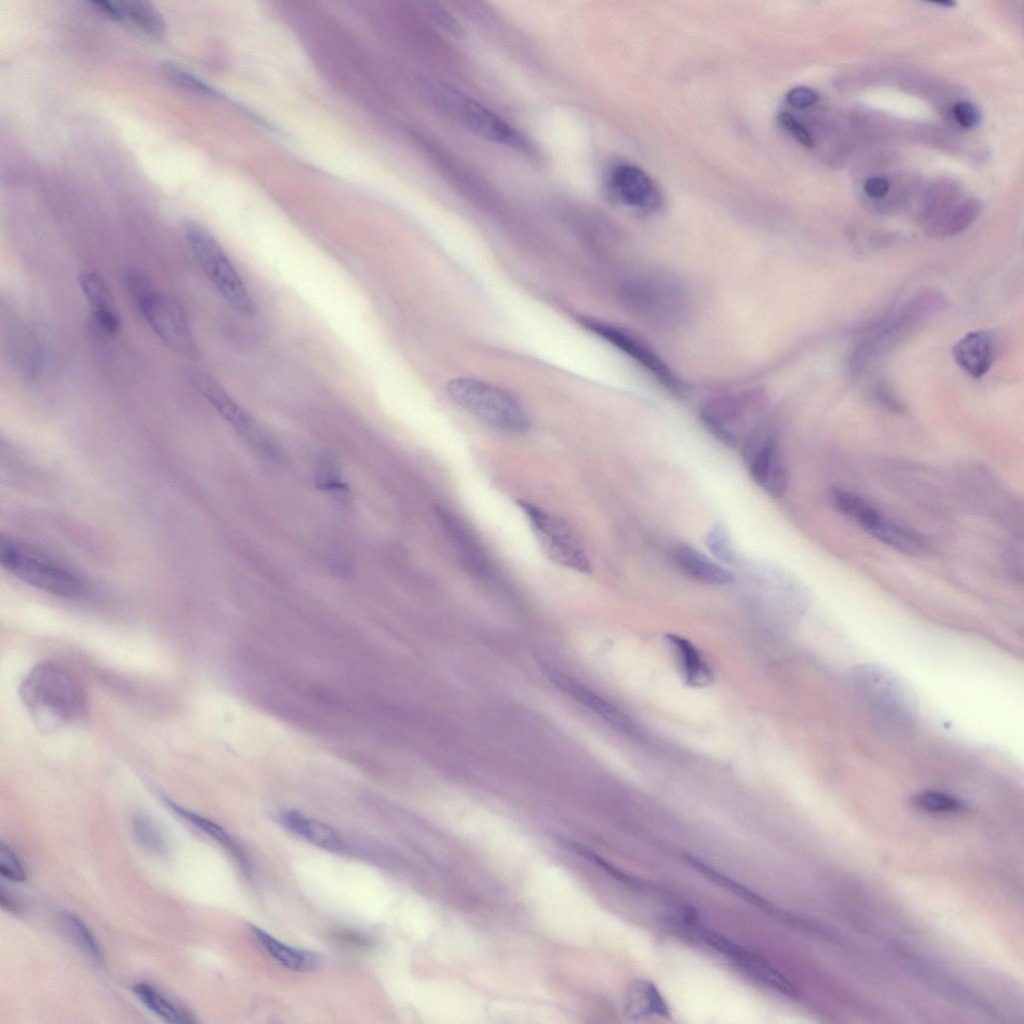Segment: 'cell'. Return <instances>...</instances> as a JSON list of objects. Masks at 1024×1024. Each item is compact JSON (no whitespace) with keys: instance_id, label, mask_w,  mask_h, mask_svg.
<instances>
[{"instance_id":"cell-4","label":"cell","mask_w":1024,"mask_h":1024,"mask_svg":"<svg viewBox=\"0 0 1024 1024\" xmlns=\"http://www.w3.org/2000/svg\"><path fill=\"white\" fill-rule=\"evenodd\" d=\"M0 559L8 572L43 592L64 598L80 597L86 592V585L77 574L24 543L2 539Z\"/></svg>"},{"instance_id":"cell-16","label":"cell","mask_w":1024,"mask_h":1024,"mask_svg":"<svg viewBox=\"0 0 1024 1024\" xmlns=\"http://www.w3.org/2000/svg\"><path fill=\"white\" fill-rule=\"evenodd\" d=\"M187 379L235 429L245 437L260 442L255 424L215 379L197 369L187 371Z\"/></svg>"},{"instance_id":"cell-40","label":"cell","mask_w":1024,"mask_h":1024,"mask_svg":"<svg viewBox=\"0 0 1024 1024\" xmlns=\"http://www.w3.org/2000/svg\"><path fill=\"white\" fill-rule=\"evenodd\" d=\"M0 903H1L2 908L7 910V911H10V912H17V911H19L18 903L14 900V898L10 895L9 892L5 891L4 887H2V886H1V889H0Z\"/></svg>"},{"instance_id":"cell-33","label":"cell","mask_w":1024,"mask_h":1024,"mask_svg":"<svg viewBox=\"0 0 1024 1024\" xmlns=\"http://www.w3.org/2000/svg\"><path fill=\"white\" fill-rule=\"evenodd\" d=\"M0 874L14 882H23L27 877L26 869L17 855L4 843L0 845Z\"/></svg>"},{"instance_id":"cell-32","label":"cell","mask_w":1024,"mask_h":1024,"mask_svg":"<svg viewBox=\"0 0 1024 1024\" xmlns=\"http://www.w3.org/2000/svg\"><path fill=\"white\" fill-rule=\"evenodd\" d=\"M707 546L722 562L734 564L738 561L729 533L721 524H716L707 534Z\"/></svg>"},{"instance_id":"cell-9","label":"cell","mask_w":1024,"mask_h":1024,"mask_svg":"<svg viewBox=\"0 0 1024 1024\" xmlns=\"http://www.w3.org/2000/svg\"><path fill=\"white\" fill-rule=\"evenodd\" d=\"M518 506L545 555L555 564L588 573L591 564L587 552L570 525L561 517L523 500Z\"/></svg>"},{"instance_id":"cell-30","label":"cell","mask_w":1024,"mask_h":1024,"mask_svg":"<svg viewBox=\"0 0 1024 1024\" xmlns=\"http://www.w3.org/2000/svg\"><path fill=\"white\" fill-rule=\"evenodd\" d=\"M162 73L173 84L191 92L214 97H221L222 95L215 88L211 87L209 84L196 77L193 73L177 64L169 62L164 63L162 66Z\"/></svg>"},{"instance_id":"cell-41","label":"cell","mask_w":1024,"mask_h":1024,"mask_svg":"<svg viewBox=\"0 0 1024 1024\" xmlns=\"http://www.w3.org/2000/svg\"><path fill=\"white\" fill-rule=\"evenodd\" d=\"M931 3L935 4V5H938V6L947 7V8H952V7H954L956 5V3L954 1H951V0L934 1V2H931Z\"/></svg>"},{"instance_id":"cell-38","label":"cell","mask_w":1024,"mask_h":1024,"mask_svg":"<svg viewBox=\"0 0 1024 1024\" xmlns=\"http://www.w3.org/2000/svg\"><path fill=\"white\" fill-rule=\"evenodd\" d=\"M955 120L964 128H972L978 125L981 114L977 106L968 101H960L953 107Z\"/></svg>"},{"instance_id":"cell-27","label":"cell","mask_w":1024,"mask_h":1024,"mask_svg":"<svg viewBox=\"0 0 1024 1024\" xmlns=\"http://www.w3.org/2000/svg\"><path fill=\"white\" fill-rule=\"evenodd\" d=\"M131 826L134 838L145 850L158 856L167 853L166 838L153 819L143 813H137L132 818Z\"/></svg>"},{"instance_id":"cell-10","label":"cell","mask_w":1024,"mask_h":1024,"mask_svg":"<svg viewBox=\"0 0 1024 1024\" xmlns=\"http://www.w3.org/2000/svg\"><path fill=\"white\" fill-rule=\"evenodd\" d=\"M432 95L445 112L480 136L519 150L527 147L521 134L473 98L446 85H433Z\"/></svg>"},{"instance_id":"cell-17","label":"cell","mask_w":1024,"mask_h":1024,"mask_svg":"<svg viewBox=\"0 0 1024 1024\" xmlns=\"http://www.w3.org/2000/svg\"><path fill=\"white\" fill-rule=\"evenodd\" d=\"M78 283L95 323L108 335L118 334L121 329V318L110 288L102 276L94 271L85 270L79 274Z\"/></svg>"},{"instance_id":"cell-20","label":"cell","mask_w":1024,"mask_h":1024,"mask_svg":"<svg viewBox=\"0 0 1024 1024\" xmlns=\"http://www.w3.org/2000/svg\"><path fill=\"white\" fill-rule=\"evenodd\" d=\"M279 822L289 831L322 849L341 851L344 843L338 833L329 825L309 818L294 810L278 813Z\"/></svg>"},{"instance_id":"cell-11","label":"cell","mask_w":1024,"mask_h":1024,"mask_svg":"<svg viewBox=\"0 0 1024 1024\" xmlns=\"http://www.w3.org/2000/svg\"><path fill=\"white\" fill-rule=\"evenodd\" d=\"M583 324L640 365L665 389L674 394L682 393L684 387L678 376L639 335L621 326L597 319H585Z\"/></svg>"},{"instance_id":"cell-18","label":"cell","mask_w":1024,"mask_h":1024,"mask_svg":"<svg viewBox=\"0 0 1024 1024\" xmlns=\"http://www.w3.org/2000/svg\"><path fill=\"white\" fill-rule=\"evenodd\" d=\"M995 353V337L991 331L977 330L964 335L953 347L957 365L974 378L990 369Z\"/></svg>"},{"instance_id":"cell-24","label":"cell","mask_w":1024,"mask_h":1024,"mask_svg":"<svg viewBox=\"0 0 1024 1024\" xmlns=\"http://www.w3.org/2000/svg\"><path fill=\"white\" fill-rule=\"evenodd\" d=\"M133 993L153 1014L168 1023L187 1024L195 1022L189 1011L169 998L165 993L148 983H137Z\"/></svg>"},{"instance_id":"cell-39","label":"cell","mask_w":1024,"mask_h":1024,"mask_svg":"<svg viewBox=\"0 0 1024 1024\" xmlns=\"http://www.w3.org/2000/svg\"><path fill=\"white\" fill-rule=\"evenodd\" d=\"M890 188V183L886 177L876 176L868 178L864 183V190L871 198H881L885 196Z\"/></svg>"},{"instance_id":"cell-35","label":"cell","mask_w":1024,"mask_h":1024,"mask_svg":"<svg viewBox=\"0 0 1024 1024\" xmlns=\"http://www.w3.org/2000/svg\"><path fill=\"white\" fill-rule=\"evenodd\" d=\"M317 480L322 487L330 491L343 493L344 483L340 479L339 470L336 464L330 459H324L317 469Z\"/></svg>"},{"instance_id":"cell-22","label":"cell","mask_w":1024,"mask_h":1024,"mask_svg":"<svg viewBox=\"0 0 1024 1024\" xmlns=\"http://www.w3.org/2000/svg\"><path fill=\"white\" fill-rule=\"evenodd\" d=\"M666 639L685 684L696 688L710 684L713 673L699 650L690 641L679 635L669 634Z\"/></svg>"},{"instance_id":"cell-8","label":"cell","mask_w":1024,"mask_h":1024,"mask_svg":"<svg viewBox=\"0 0 1024 1024\" xmlns=\"http://www.w3.org/2000/svg\"><path fill=\"white\" fill-rule=\"evenodd\" d=\"M132 276L128 281L130 290L151 330L174 352L185 356L194 355L195 339L181 305L173 298L152 290L143 278Z\"/></svg>"},{"instance_id":"cell-26","label":"cell","mask_w":1024,"mask_h":1024,"mask_svg":"<svg viewBox=\"0 0 1024 1024\" xmlns=\"http://www.w3.org/2000/svg\"><path fill=\"white\" fill-rule=\"evenodd\" d=\"M120 20H127L153 36L166 33V22L161 13L146 1H120Z\"/></svg>"},{"instance_id":"cell-36","label":"cell","mask_w":1024,"mask_h":1024,"mask_svg":"<svg viewBox=\"0 0 1024 1024\" xmlns=\"http://www.w3.org/2000/svg\"><path fill=\"white\" fill-rule=\"evenodd\" d=\"M425 5L430 17L447 33L455 37H459L463 33V29L458 21L441 5L433 2L426 3Z\"/></svg>"},{"instance_id":"cell-37","label":"cell","mask_w":1024,"mask_h":1024,"mask_svg":"<svg viewBox=\"0 0 1024 1024\" xmlns=\"http://www.w3.org/2000/svg\"><path fill=\"white\" fill-rule=\"evenodd\" d=\"M785 98L789 106L795 109H805L818 101V93L810 87L797 86L789 90Z\"/></svg>"},{"instance_id":"cell-3","label":"cell","mask_w":1024,"mask_h":1024,"mask_svg":"<svg viewBox=\"0 0 1024 1024\" xmlns=\"http://www.w3.org/2000/svg\"><path fill=\"white\" fill-rule=\"evenodd\" d=\"M767 398L760 389H748L707 401L700 418L706 429L728 447H744L764 428Z\"/></svg>"},{"instance_id":"cell-13","label":"cell","mask_w":1024,"mask_h":1024,"mask_svg":"<svg viewBox=\"0 0 1024 1024\" xmlns=\"http://www.w3.org/2000/svg\"><path fill=\"white\" fill-rule=\"evenodd\" d=\"M691 928L695 930L697 936L706 945L761 984L789 997L797 995V990L792 983L758 954L747 950L715 931L699 927L698 923Z\"/></svg>"},{"instance_id":"cell-34","label":"cell","mask_w":1024,"mask_h":1024,"mask_svg":"<svg viewBox=\"0 0 1024 1024\" xmlns=\"http://www.w3.org/2000/svg\"><path fill=\"white\" fill-rule=\"evenodd\" d=\"M777 121L780 127L799 144L808 149L814 148V141L811 134L793 114L787 111H782L778 114Z\"/></svg>"},{"instance_id":"cell-15","label":"cell","mask_w":1024,"mask_h":1024,"mask_svg":"<svg viewBox=\"0 0 1024 1024\" xmlns=\"http://www.w3.org/2000/svg\"><path fill=\"white\" fill-rule=\"evenodd\" d=\"M613 196L623 205L644 214L658 212L663 206L662 193L653 179L641 168L629 164L614 165L608 175Z\"/></svg>"},{"instance_id":"cell-2","label":"cell","mask_w":1024,"mask_h":1024,"mask_svg":"<svg viewBox=\"0 0 1024 1024\" xmlns=\"http://www.w3.org/2000/svg\"><path fill=\"white\" fill-rule=\"evenodd\" d=\"M447 391L463 410L495 430L522 434L531 427V416L524 404L505 389L464 377L451 380Z\"/></svg>"},{"instance_id":"cell-14","label":"cell","mask_w":1024,"mask_h":1024,"mask_svg":"<svg viewBox=\"0 0 1024 1024\" xmlns=\"http://www.w3.org/2000/svg\"><path fill=\"white\" fill-rule=\"evenodd\" d=\"M763 429L744 447L753 480L771 497H781L789 482L788 469L777 441Z\"/></svg>"},{"instance_id":"cell-25","label":"cell","mask_w":1024,"mask_h":1024,"mask_svg":"<svg viewBox=\"0 0 1024 1024\" xmlns=\"http://www.w3.org/2000/svg\"><path fill=\"white\" fill-rule=\"evenodd\" d=\"M163 802L170 810H172L180 818L191 823L199 830L203 831L205 834L214 839L216 842H218L226 849H228L234 855V857L237 858V861L240 863V865L244 869H247V861L242 850L238 847V845L233 841L230 835L221 826L211 821L210 819H207L199 814H196L193 811H190L180 806L179 804L173 802L169 798H163Z\"/></svg>"},{"instance_id":"cell-31","label":"cell","mask_w":1024,"mask_h":1024,"mask_svg":"<svg viewBox=\"0 0 1024 1024\" xmlns=\"http://www.w3.org/2000/svg\"><path fill=\"white\" fill-rule=\"evenodd\" d=\"M914 806L929 814H952L959 812L963 805L955 797L937 791H925L913 798Z\"/></svg>"},{"instance_id":"cell-19","label":"cell","mask_w":1024,"mask_h":1024,"mask_svg":"<svg viewBox=\"0 0 1024 1024\" xmlns=\"http://www.w3.org/2000/svg\"><path fill=\"white\" fill-rule=\"evenodd\" d=\"M671 555L675 565L684 574L699 582L722 585L734 581L733 574L690 545H676Z\"/></svg>"},{"instance_id":"cell-7","label":"cell","mask_w":1024,"mask_h":1024,"mask_svg":"<svg viewBox=\"0 0 1024 1024\" xmlns=\"http://www.w3.org/2000/svg\"><path fill=\"white\" fill-rule=\"evenodd\" d=\"M183 234L194 259L222 298L240 313L251 314L252 298L216 238L194 221L183 224Z\"/></svg>"},{"instance_id":"cell-6","label":"cell","mask_w":1024,"mask_h":1024,"mask_svg":"<svg viewBox=\"0 0 1024 1024\" xmlns=\"http://www.w3.org/2000/svg\"><path fill=\"white\" fill-rule=\"evenodd\" d=\"M849 679L856 696L883 719L907 724L915 718L917 704L912 691L890 669L862 664L853 668Z\"/></svg>"},{"instance_id":"cell-12","label":"cell","mask_w":1024,"mask_h":1024,"mask_svg":"<svg viewBox=\"0 0 1024 1024\" xmlns=\"http://www.w3.org/2000/svg\"><path fill=\"white\" fill-rule=\"evenodd\" d=\"M845 515L880 542L901 553L916 557L929 553L928 543L919 533L885 517L860 496L849 500Z\"/></svg>"},{"instance_id":"cell-5","label":"cell","mask_w":1024,"mask_h":1024,"mask_svg":"<svg viewBox=\"0 0 1024 1024\" xmlns=\"http://www.w3.org/2000/svg\"><path fill=\"white\" fill-rule=\"evenodd\" d=\"M626 307L643 322L659 327L683 323L688 313V297L674 279L660 274H643L623 288Z\"/></svg>"},{"instance_id":"cell-28","label":"cell","mask_w":1024,"mask_h":1024,"mask_svg":"<svg viewBox=\"0 0 1024 1024\" xmlns=\"http://www.w3.org/2000/svg\"><path fill=\"white\" fill-rule=\"evenodd\" d=\"M980 210L981 203L978 199H967L940 219L933 229L941 235H952L961 232L977 218Z\"/></svg>"},{"instance_id":"cell-29","label":"cell","mask_w":1024,"mask_h":1024,"mask_svg":"<svg viewBox=\"0 0 1024 1024\" xmlns=\"http://www.w3.org/2000/svg\"><path fill=\"white\" fill-rule=\"evenodd\" d=\"M61 919L75 943L96 964L102 965L104 962L102 948L87 925L79 917L68 912H62Z\"/></svg>"},{"instance_id":"cell-21","label":"cell","mask_w":1024,"mask_h":1024,"mask_svg":"<svg viewBox=\"0 0 1024 1024\" xmlns=\"http://www.w3.org/2000/svg\"><path fill=\"white\" fill-rule=\"evenodd\" d=\"M249 930L261 948L284 968L308 972L321 964V958L314 952L288 946L258 927L250 926Z\"/></svg>"},{"instance_id":"cell-23","label":"cell","mask_w":1024,"mask_h":1024,"mask_svg":"<svg viewBox=\"0 0 1024 1024\" xmlns=\"http://www.w3.org/2000/svg\"><path fill=\"white\" fill-rule=\"evenodd\" d=\"M624 1012L632 1020L670 1016L667 1002L648 980H637L631 984L625 995Z\"/></svg>"},{"instance_id":"cell-1","label":"cell","mask_w":1024,"mask_h":1024,"mask_svg":"<svg viewBox=\"0 0 1024 1024\" xmlns=\"http://www.w3.org/2000/svg\"><path fill=\"white\" fill-rule=\"evenodd\" d=\"M19 695L37 729L46 734L80 718L87 703L78 679L62 665L50 661L38 663L27 673Z\"/></svg>"}]
</instances>
